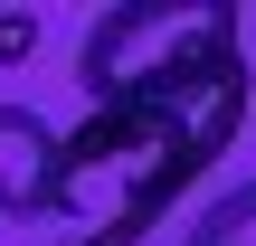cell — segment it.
Segmentation results:
<instances>
[{"mask_svg":"<svg viewBox=\"0 0 256 246\" xmlns=\"http://www.w3.org/2000/svg\"><path fill=\"white\" fill-rule=\"evenodd\" d=\"M247 104H256V76L228 47V57L190 66L180 85H162L142 104H104L76 133H57V180H48L57 246H142L180 209V190L238 142Z\"/></svg>","mask_w":256,"mask_h":246,"instance_id":"obj_1","label":"cell"},{"mask_svg":"<svg viewBox=\"0 0 256 246\" xmlns=\"http://www.w3.org/2000/svg\"><path fill=\"white\" fill-rule=\"evenodd\" d=\"M228 47H238V9H228V0H124V9H104V19L86 28V47H76V95H86V114L142 104V95L180 85L190 66H209V57H228Z\"/></svg>","mask_w":256,"mask_h":246,"instance_id":"obj_2","label":"cell"},{"mask_svg":"<svg viewBox=\"0 0 256 246\" xmlns=\"http://www.w3.org/2000/svg\"><path fill=\"white\" fill-rule=\"evenodd\" d=\"M48 180H57V123L0 104V218H48Z\"/></svg>","mask_w":256,"mask_h":246,"instance_id":"obj_3","label":"cell"},{"mask_svg":"<svg viewBox=\"0 0 256 246\" xmlns=\"http://www.w3.org/2000/svg\"><path fill=\"white\" fill-rule=\"evenodd\" d=\"M180 246H256V180L218 190V199L190 218V237H180Z\"/></svg>","mask_w":256,"mask_h":246,"instance_id":"obj_4","label":"cell"},{"mask_svg":"<svg viewBox=\"0 0 256 246\" xmlns=\"http://www.w3.org/2000/svg\"><path fill=\"white\" fill-rule=\"evenodd\" d=\"M38 47V19H19V9H0V57H28Z\"/></svg>","mask_w":256,"mask_h":246,"instance_id":"obj_5","label":"cell"}]
</instances>
